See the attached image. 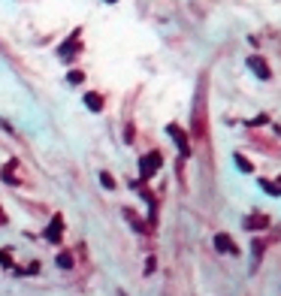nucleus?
I'll return each mask as SVG.
<instances>
[{"label": "nucleus", "mask_w": 281, "mask_h": 296, "mask_svg": "<svg viewBox=\"0 0 281 296\" xmlns=\"http://www.w3.org/2000/svg\"><path fill=\"white\" fill-rule=\"evenodd\" d=\"M3 221H6V218H3V212H0V224H3Z\"/></svg>", "instance_id": "nucleus-15"}, {"label": "nucleus", "mask_w": 281, "mask_h": 296, "mask_svg": "<svg viewBox=\"0 0 281 296\" xmlns=\"http://www.w3.org/2000/svg\"><path fill=\"white\" fill-rule=\"evenodd\" d=\"M166 130H169V136H172V142L179 145V154H182V158H190V145H187V136H185V130H182L179 124H169Z\"/></svg>", "instance_id": "nucleus-2"}, {"label": "nucleus", "mask_w": 281, "mask_h": 296, "mask_svg": "<svg viewBox=\"0 0 281 296\" xmlns=\"http://www.w3.org/2000/svg\"><path fill=\"white\" fill-rule=\"evenodd\" d=\"M58 266H61V269H73V257H70V254H61V257H58Z\"/></svg>", "instance_id": "nucleus-10"}, {"label": "nucleus", "mask_w": 281, "mask_h": 296, "mask_svg": "<svg viewBox=\"0 0 281 296\" xmlns=\"http://www.w3.org/2000/svg\"><path fill=\"white\" fill-rule=\"evenodd\" d=\"M266 224H269V218H266V215H251L248 221H245V227H248V230H263Z\"/></svg>", "instance_id": "nucleus-8"}, {"label": "nucleus", "mask_w": 281, "mask_h": 296, "mask_svg": "<svg viewBox=\"0 0 281 296\" xmlns=\"http://www.w3.org/2000/svg\"><path fill=\"white\" fill-rule=\"evenodd\" d=\"M157 169H161V154H157V151L145 154V158L139 160V172H142V179H151Z\"/></svg>", "instance_id": "nucleus-1"}, {"label": "nucleus", "mask_w": 281, "mask_h": 296, "mask_svg": "<svg viewBox=\"0 0 281 296\" xmlns=\"http://www.w3.org/2000/svg\"><path fill=\"white\" fill-rule=\"evenodd\" d=\"M100 182H103V187H109V190L115 187V179L109 176V172H100Z\"/></svg>", "instance_id": "nucleus-11"}, {"label": "nucleus", "mask_w": 281, "mask_h": 296, "mask_svg": "<svg viewBox=\"0 0 281 296\" xmlns=\"http://www.w3.org/2000/svg\"><path fill=\"white\" fill-rule=\"evenodd\" d=\"M263 190H269V194H278V187L272 182H263Z\"/></svg>", "instance_id": "nucleus-14"}, {"label": "nucleus", "mask_w": 281, "mask_h": 296, "mask_svg": "<svg viewBox=\"0 0 281 296\" xmlns=\"http://www.w3.org/2000/svg\"><path fill=\"white\" fill-rule=\"evenodd\" d=\"M85 106L91 109V112H103V97L94 94V91H88V94H85Z\"/></svg>", "instance_id": "nucleus-6"}, {"label": "nucleus", "mask_w": 281, "mask_h": 296, "mask_svg": "<svg viewBox=\"0 0 281 296\" xmlns=\"http://www.w3.org/2000/svg\"><path fill=\"white\" fill-rule=\"evenodd\" d=\"M79 46H82V43H79V30H73V33H70V40L58 48V55H61L64 61H70V58L76 55V48H79Z\"/></svg>", "instance_id": "nucleus-4"}, {"label": "nucleus", "mask_w": 281, "mask_h": 296, "mask_svg": "<svg viewBox=\"0 0 281 296\" xmlns=\"http://www.w3.org/2000/svg\"><path fill=\"white\" fill-rule=\"evenodd\" d=\"M248 69H251V73H254L257 79H263V82H266V79L272 76V69L266 67V61H263L260 55H251V58H248Z\"/></svg>", "instance_id": "nucleus-3"}, {"label": "nucleus", "mask_w": 281, "mask_h": 296, "mask_svg": "<svg viewBox=\"0 0 281 296\" xmlns=\"http://www.w3.org/2000/svg\"><path fill=\"white\" fill-rule=\"evenodd\" d=\"M0 263H3V266H12V257H9L6 251H0Z\"/></svg>", "instance_id": "nucleus-13"}, {"label": "nucleus", "mask_w": 281, "mask_h": 296, "mask_svg": "<svg viewBox=\"0 0 281 296\" xmlns=\"http://www.w3.org/2000/svg\"><path fill=\"white\" fill-rule=\"evenodd\" d=\"M67 82H70V85H82V82H85L82 69H73V73H67Z\"/></svg>", "instance_id": "nucleus-9"}, {"label": "nucleus", "mask_w": 281, "mask_h": 296, "mask_svg": "<svg viewBox=\"0 0 281 296\" xmlns=\"http://www.w3.org/2000/svg\"><path fill=\"white\" fill-rule=\"evenodd\" d=\"M61 233H64V221H61V218H55V221L48 224V230H46V239L58 242V239H61Z\"/></svg>", "instance_id": "nucleus-7"}, {"label": "nucleus", "mask_w": 281, "mask_h": 296, "mask_svg": "<svg viewBox=\"0 0 281 296\" xmlns=\"http://www.w3.org/2000/svg\"><path fill=\"white\" fill-rule=\"evenodd\" d=\"M106 3H115V0H106Z\"/></svg>", "instance_id": "nucleus-16"}, {"label": "nucleus", "mask_w": 281, "mask_h": 296, "mask_svg": "<svg viewBox=\"0 0 281 296\" xmlns=\"http://www.w3.org/2000/svg\"><path fill=\"white\" fill-rule=\"evenodd\" d=\"M215 248H218V251H227V254H239V248L233 245V239H230V236H224V233L215 236Z\"/></svg>", "instance_id": "nucleus-5"}, {"label": "nucleus", "mask_w": 281, "mask_h": 296, "mask_svg": "<svg viewBox=\"0 0 281 296\" xmlns=\"http://www.w3.org/2000/svg\"><path fill=\"white\" fill-rule=\"evenodd\" d=\"M236 163H239V169H245V172H251V163L245 160V158H239V154H236Z\"/></svg>", "instance_id": "nucleus-12"}]
</instances>
